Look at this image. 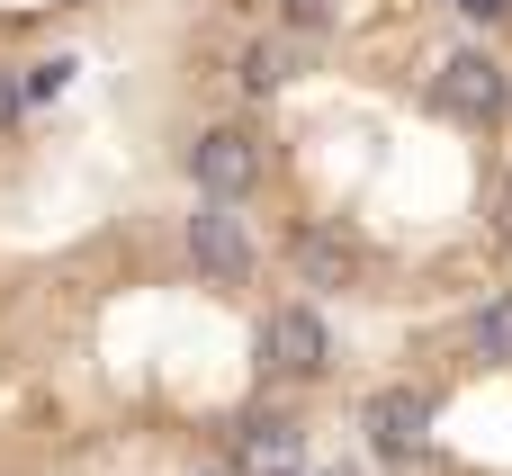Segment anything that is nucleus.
<instances>
[{"mask_svg":"<svg viewBox=\"0 0 512 476\" xmlns=\"http://www.w3.org/2000/svg\"><path fill=\"white\" fill-rule=\"evenodd\" d=\"M189 180L207 189V207L252 198V189H261V135H252V126H207V135L189 144Z\"/></svg>","mask_w":512,"mask_h":476,"instance_id":"f257e3e1","label":"nucleus"},{"mask_svg":"<svg viewBox=\"0 0 512 476\" xmlns=\"http://www.w3.org/2000/svg\"><path fill=\"white\" fill-rule=\"evenodd\" d=\"M333 360V333L315 306H270L261 315V378H324Z\"/></svg>","mask_w":512,"mask_h":476,"instance_id":"f03ea898","label":"nucleus"},{"mask_svg":"<svg viewBox=\"0 0 512 476\" xmlns=\"http://www.w3.org/2000/svg\"><path fill=\"white\" fill-rule=\"evenodd\" d=\"M432 108H441V117H459V126H495V117H504V63H495V54H477V45H468V54H450V63L432 72Z\"/></svg>","mask_w":512,"mask_h":476,"instance_id":"7ed1b4c3","label":"nucleus"},{"mask_svg":"<svg viewBox=\"0 0 512 476\" xmlns=\"http://www.w3.org/2000/svg\"><path fill=\"white\" fill-rule=\"evenodd\" d=\"M360 432H369L378 459H423V441H432V405H423V387H378V396L360 405Z\"/></svg>","mask_w":512,"mask_h":476,"instance_id":"20e7f679","label":"nucleus"},{"mask_svg":"<svg viewBox=\"0 0 512 476\" xmlns=\"http://www.w3.org/2000/svg\"><path fill=\"white\" fill-rule=\"evenodd\" d=\"M288 270H297V288H315V297L360 288V243H351L342 225H297V234H288Z\"/></svg>","mask_w":512,"mask_h":476,"instance_id":"39448f33","label":"nucleus"},{"mask_svg":"<svg viewBox=\"0 0 512 476\" xmlns=\"http://www.w3.org/2000/svg\"><path fill=\"white\" fill-rule=\"evenodd\" d=\"M189 261H198L216 288H243V279H252V234H243V216H234V207H198V216H189Z\"/></svg>","mask_w":512,"mask_h":476,"instance_id":"423d86ee","label":"nucleus"},{"mask_svg":"<svg viewBox=\"0 0 512 476\" xmlns=\"http://www.w3.org/2000/svg\"><path fill=\"white\" fill-rule=\"evenodd\" d=\"M477 360H495V369H512V297H495V306L477 315Z\"/></svg>","mask_w":512,"mask_h":476,"instance_id":"0eeeda50","label":"nucleus"},{"mask_svg":"<svg viewBox=\"0 0 512 476\" xmlns=\"http://www.w3.org/2000/svg\"><path fill=\"white\" fill-rule=\"evenodd\" d=\"M288 81V45H252L243 54V90H279Z\"/></svg>","mask_w":512,"mask_h":476,"instance_id":"6e6552de","label":"nucleus"},{"mask_svg":"<svg viewBox=\"0 0 512 476\" xmlns=\"http://www.w3.org/2000/svg\"><path fill=\"white\" fill-rule=\"evenodd\" d=\"M243 441H252V450H288V423H279V414H252Z\"/></svg>","mask_w":512,"mask_h":476,"instance_id":"1a4fd4ad","label":"nucleus"},{"mask_svg":"<svg viewBox=\"0 0 512 476\" xmlns=\"http://www.w3.org/2000/svg\"><path fill=\"white\" fill-rule=\"evenodd\" d=\"M495 234H504V243H512V171H504V180H495Z\"/></svg>","mask_w":512,"mask_h":476,"instance_id":"9d476101","label":"nucleus"},{"mask_svg":"<svg viewBox=\"0 0 512 476\" xmlns=\"http://www.w3.org/2000/svg\"><path fill=\"white\" fill-rule=\"evenodd\" d=\"M18 99H27V90H18V72H0V126H18Z\"/></svg>","mask_w":512,"mask_h":476,"instance_id":"9b49d317","label":"nucleus"},{"mask_svg":"<svg viewBox=\"0 0 512 476\" xmlns=\"http://www.w3.org/2000/svg\"><path fill=\"white\" fill-rule=\"evenodd\" d=\"M288 18H306V27H324V18H333V0H288Z\"/></svg>","mask_w":512,"mask_h":476,"instance_id":"f8f14e48","label":"nucleus"},{"mask_svg":"<svg viewBox=\"0 0 512 476\" xmlns=\"http://www.w3.org/2000/svg\"><path fill=\"white\" fill-rule=\"evenodd\" d=\"M450 9H468V18H504L512 0H450Z\"/></svg>","mask_w":512,"mask_h":476,"instance_id":"ddd939ff","label":"nucleus"}]
</instances>
